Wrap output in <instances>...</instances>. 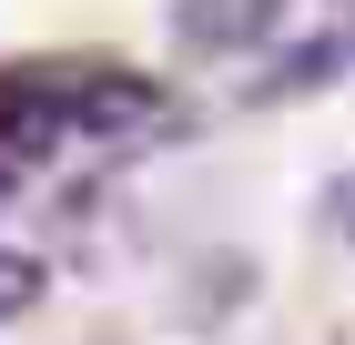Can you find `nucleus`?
<instances>
[{
    "label": "nucleus",
    "instance_id": "f257e3e1",
    "mask_svg": "<svg viewBox=\"0 0 355 345\" xmlns=\"http://www.w3.org/2000/svg\"><path fill=\"white\" fill-rule=\"evenodd\" d=\"M51 133H82V71H10L0 81V153H41Z\"/></svg>",
    "mask_w": 355,
    "mask_h": 345
},
{
    "label": "nucleus",
    "instance_id": "f03ea898",
    "mask_svg": "<svg viewBox=\"0 0 355 345\" xmlns=\"http://www.w3.org/2000/svg\"><path fill=\"white\" fill-rule=\"evenodd\" d=\"M274 31H284V0H173L183 51H264Z\"/></svg>",
    "mask_w": 355,
    "mask_h": 345
},
{
    "label": "nucleus",
    "instance_id": "7ed1b4c3",
    "mask_svg": "<svg viewBox=\"0 0 355 345\" xmlns=\"http://www.w3.org/2000/svg\"><path fill=\"white\" fill-rule=\"evenodd\" d=\"M153 112H163V92H153V81H132V71H82V133L122 142L132 122H153Z\"/></svg>",
    "mask_w": 355,
    "mask_h": 345
},
{
    "label": "nucleus",
    "instance_id": "20e7f679",
    "mask_svg": "<svg viewBox=\"0 0 355 345\" xmlns=\"http://www.w3.org/2000/svg\"><path fill=\"white\" fill-rule=\"evenodd\" d=\"M31 305H41V264L31 254H0V325H21Z\"/></svg>",
    "mask_w": 355,
    "mask_h": 345
},
{
    "label": "nucleus",
    "instance_id": "39448f33",
    "mask_svg": "<svg viewBox=\"0 0 355 345\" xmlns=\"http://www.w3.org/2000/svg\"><path fill=\"white\" fill-rule=\"evenodd\" d=\"M0 203H10V162H0Z\"/></svg>",
    "mask_w": 355,
    "mask_h": 345
}]
</instances>
